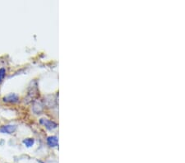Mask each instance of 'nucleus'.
<instances>
[{"label":"nucleus","instance_id":"obj_1","mask_svg":"<svg viewBox=\"0 0 185 163\" xmlns=\"http://www.w3.org/2000/svg\"><path fill=\"white\" fill-rule=\"evenodd\" d=\"M16 129V125L15 124H7V125H3L0 128V132L3 133H8L11 134L15 132Z\"/></svg>","mask_w":185,"mask_h":163},{"label":"nucleus","instance_id":"obj_2","mask_svg":"<svg viewBox=\"0 0 185 163\" xmlns=\"http://www.w3.org/2000/svg\"><path fill=\"white\" fill-rule=\"evenodd\" d=\"M40 124H44L45 127L49 130H52V129H54L57 128V124L54 123V121H51V120H49V119H41L40 120Z\"/></svg>","mask_w":185,"mask_h":163},{"label":"nucleus","instance_id":"obj_3","mask_svg":"<svg viewBox=\"0 0 185 163\" xmlns=\"http://www.w3.org/2000/svg\"><path fill=\"white\" fill-rule=\"evenodd\" d=\"M3 100L4 102H8V103H16L19 101V96L15 93H10L5 96Z\"/></svg>","mask_w":185,"mask_h":163},{"label":"nucleus","instance_id":"obj_4","mask_svg":"<svg viewBox=\"0 0 185 163\" xmlns=\"http://www.w3.org/2000/svg\"><path fill=\"white\" fill-rule=\"evenodd\" d=\"M38 96V89H37V85L36 83L35 86H31L28 91V96L27 97L30 98V100H34L36 96Z\"/></svg>","mask_w":185,"mask_h":163},{"label":"nucleus","instance_id":"obj_5","mask_svg":"<svg viewBox=\"0 0 185 163\" xmlns=\"http://www.w3.org/2000/svg\"><path fill=\"white\" fill-rule=\"evenodd\" d=\"M47 143H48V145H49V147H51V148L57 147V146H58V143H59L57 137H55V136H49V137H48V139H47Z\"/></svg>","mask_w":185,"mask_h":163},{"label":"nucleus","instance_id":"obj_6","mask_svg":"<svg viewBox=\"0 0 185 163\" xmlns=\"http://www.w3.org/2000/svg\"><path fill=\"white\" fill-rule=\"evenodd\" d=\"M23 143L27 148H30L31 146H33V144L35 143V140L33 139H26L23 140Z\"/></svg>","mask_w":185,"mask_h":163},{"label":"nucleus","instance_id":"obj_7","mask_svg":"<svg viewBox=\"0 0 185 163\" xmlns=\"http://www.w3.org/2000/svg\"><path fill=\"white\" fill-rule=\"evenodd\" d=\"M5 75H6V69L4 68H1L0 69V83L3 81Z\"/></svg>","mask_w":185,"mask_h":163}]
</instances>
